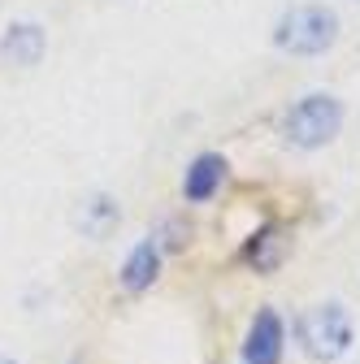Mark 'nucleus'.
I'll return each instance as SVG.
<instances>
[{"mask_svg": "<svg viewBox=\"0 0 360 364\" xmlns=\"http://www.w3.org/2000/svg\"><path fill=\"white\" fill-rule=\"evenodd\" d=\"M339 39V14L326 5H295L278 18L274 43L291 57H322Z\"/></svg>", "mask_w": 360, "mask_h": 364, "instance_id": "obj_1", "label": "nucleus"}, {"mask_svg": "<svg viewBox=\"0 0 360 364\" xmlns=\"http://www.w3.org/2000/svg\"><path fill=\"white\" fill-rule=\"evenodd\" d=\"M343 126V105L330 96V91H312V96L295 100L282 117V134H287V144L312 152V148H326L334 134Z\"/></svg>", "mask_w": 360, "mask_h": 364, "instance_id": "obj_2", "label": "nucleus"}, {"mask_svg": "<svg viewBox=\"0 0 360 364\" xmlns=\"http://www.w3.org/2000/svg\"><path fill=\"white\" fill-rule=\"evenodd\" d=\"M300 347L312 360H339L351 347V316L343 304H317L300 316Z\"/></svg>", "mask_w": 360, "mask_h": 364, "instance_id": "obj_3", "label": "nucleus"}, {"mask_svg": "<svg viewBox=\"0 0 360 364\" xmlns=\"http://www.w3.org/2000/svg\"><path fill=\"white\" fill-rule=\"evenodd\" d=\"M243 355L248 364H278L282 360V321L278 312H256V321L248 330V343H243Z\"/></svg>", "mask_w": 360, "mask_h": 364, "instance_id": "obj_4", "label": "nucleus"}, {"mask_svg": "<svg viewBox=\"0 0 360 364\" xmlns=\"http://www.w3.org/2000/svg\"><path fill=\"white\" fill-rule=\"evenodd\" d=\"M48 48V39H43V26L39 22H14L0 39V57L14 61V65H35Z\"/></svg>", "mask_w": 360, "mask_h": 364, "instance_id": "obj_5", "label": "nucleus"}, {"mask_svg": "<svg viewBox=\"0 0 360 364\" xmlns=\"http://www.w3.org/2000/svg\"><path fill=\"white\" fill-rule=\"evenodd\" d=\"M74 221H78V230H83L87 239H96V243H100V239H109L117 225H122V208H117L113 196H100V191H96V196H87V200H83V208H78Z\"/></svg>", "mask_w": 360, "mask_h": 364, "instance_id": "obj_6", "label": "nucleus"}, {"mask_svg": "<svg viewBox=\"0 0 360 364\" xmlns=\"http://www.w3.org/2000/svg\"><path fill=\"white\" fill-rule=\"evenodd\" d=\"M221 178H226V161L213 156V152H204V156L191 161V169H187V178H183V196H187L191 204H204V200H213V191L221 187Z\"/></svg>", "mask_w": 360, "mask_h": 364, "instance_id": "obj_7", "label": "nucleus"}, {"mask_svg": "<svg viewBox=\"0 0 360 364\" xmlns=\"http://www.w3.org/2000/svg\"><path fill=\"white\" fill-rule=\"evenodd\" d=\"M157 269H161V252H157V243H139V247L126 256V269H122L126 291H144V287H152Z\"/></svg>", "mask_w": 360, "mask_h": 364, "instance_id": "obj_8", "label": "nucleus"}, {"mask_svg": "<svg viewBox=\"0 0 360 364\" xmlns=\"http://www.w3.org/2000/svg\"><path fill=\"white\" fill-rule=\"evenodd\" d=\"M278 256H282V239H278V230H260V235L252 239V247H248V260H252L256 269H274Z\"/></svg>", "mask_w": 360, "mask_h": 364, "instance_id": "obj_9", "label": "nucleus"}, {"mask_svg": "<svg viewBox=\"0 0 360 364\" xmlns=\"http://www.w3.org/2000/svg\"><path fill=\"white\" fill-rule=\"evenodd\" d=\"M0 364H14V360H5V355H0Z\"/></svg>", "mask_w": 360, "mask_h": 364, "instance_id": "obj_10", "label": "nucleus"}]
</instances>
